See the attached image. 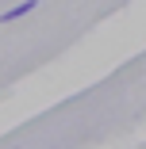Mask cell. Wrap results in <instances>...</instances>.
I'll return each mask as SVG.
<instances>
[{"instance_id":"cell-1","label":"cell","mask_w":146,"mask_h":149,"mask_svg":"<svg viewBox=\"0 0 146 149\" xmlns=\"http://www.w3.org/2000/svg\"><path fill=\"white\" fill-rule=\"evenodd\" d=\"M35 8H39V0H23V4H16V8H8L4 15H0V23H12V19L27 15V12H35Z\"/></svg>"}]
</instances>
